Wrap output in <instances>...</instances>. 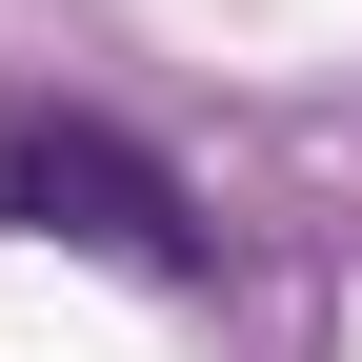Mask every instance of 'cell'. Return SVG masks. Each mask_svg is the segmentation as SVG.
<instances>
[{"label":"cell","mask_w":362,"mask_h":362,"mask_svg":"<svg viewBox=\"0 0 362 362\" xmlns=\"http://www.w3.org/2000/svg\"><path fill=\"white\" fill-rule=\"evenodd\" d=\"M0 242H81L121 282H202V202H181L161 141H121L101 101H0Z\"/></svg>","instance_id":"obj_1"}]
</instances>
